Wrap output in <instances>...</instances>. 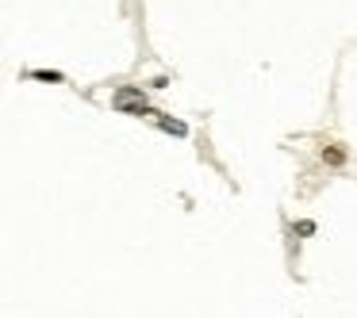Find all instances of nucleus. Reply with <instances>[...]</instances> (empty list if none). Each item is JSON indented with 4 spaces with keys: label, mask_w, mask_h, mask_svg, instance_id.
I'll list each match as a JSON object with an SVG mask.
<instances>
[{
    "label": "nucleus",
    "mask_w": 357,
    "mask_h": 318,
    "mask_svg": "<svg viewBox=\"0 0 357 318\" xmlns=\"http://www.w3.org/2000/svg\"><path fill=\"white\" fill-rule=\"evenodd\" d=\"M116 108L127 111V116H150L142 88H119V93H116Z\"/></svg>",
    "instance_id": "nucleus-1"
},
{
    "label": "nucleus",
    "mask_w": 357,
    "mask_h": 318,
    "mask_svg": "<svg viewBox=\"0 0 357 318\" xmlns=\"http://www.w3.org/2000/svg\"><path fill=\"white\" fill-rule=\"evenodd\" d=\"M158 123H162L165 131H173V134H185V123H177V119H158Z\"/></svg>",
    "instance_id": "nucleus-2"
},
{
    "label": "nucleus",
    "mask_w": 357,
    "mask_h": 318,
    "mask_svg": "<svg viewBox=\"0 0 357 318\" xmlns=\"http://www.w3.org/2000/svg\"><path fill=\"white\" fill-rule=\"evenodd\" d=\"M31 77H35V81H62V73H47V70H35Z\"/></svg>",
    "instance_id": "nucleus-3"
},
{
    "label": "nucleus",
    "mask_w": 357,
    "mask_h": 318,
    "mask_svg": "<svg viewBox=\"0 0 357 318\" xmlns=\"http://www.w3.org/2000/svg\"><path fill=\"white\" fill-rule=\"evenodd\" d=\"M323 157H326V161L338 165V161H342V150H323Z\"/></svg>",
    "instance_id": "nucleus-4"
}]
</instances>
